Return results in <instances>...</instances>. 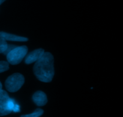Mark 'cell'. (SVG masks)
Segmentation results:
<instances>
[{"instance_id":"2","label":"cell","mask_w":123,"mask_h":117,"mask_svg":"<svg viewBox=\"0 0 123 117\" xmlns=\"http://www.w3.org/2000/svg\"><path fill=\"white\" fill-rule=\"evenodd\" d=\"M28 48L26 46H16L7 54V60L8 63L12 65L18 64L26 56Z\"/></svg>"},{"instance_id":"5","label":"cell","mask_w":123,"mask_h":117,"mask_svg":"<svg viewBox=\"0 0 123 117\" xmlns=\"http://www.w3.org/2000/svg\"><path fill=\"white\" fill-rule=\"evenodd\" d=\"M44 53V50L43 49H38L31 52L26 56L25 58V63L27 64H30L31 63L36 62L42 57Z\"/></svg>"},{"instance_id":"6","label":"cell","mask_w":123,"mask_h":117,"mask_svg":"<svg viewBox=\"0 0 123 117\" xmlns=\"http://www.w3.org/2000/svg\"><path fill=\"white\" fill-rule=\"evenodd\" d=\"M32 100L35 104L38 106H42L45 105L48 102L46 95L42 91H38L35 92L32 96Z\"/></svg>"},{"instance_id":"13","label":"cell","mask_w":123,"mask_h":117,"mask_svg":"<svg viewBox=\"0 0 123 117\" xmlns=\"http://www.w3.org/2000/svg\"><path fill=\"white\" fill-rule=\"evenodd\" d=\"M5 1H6V0H0V5H1L2 2H4Z\"/></svg>"},{"instance_id":"3","label":"cell","mask_w":123,"mask_h":117,"mask_svg":"<svg viewBox=\"0 0 123 117\" xmlns=\"http://www.w3.org/2000/svg\"><path fill=\"white\" fill-rule=\"evenodd\" d=\"M25 82V79L22 74L14 73L8 77L6 80L5 85L8 91L12 92L18 91L22 87Z\"/></svg>"},{"instance_id":"7","label":"cell","mask_w":123,"mask_h":117,"mask_svg":"<svg viewBox=\"0 0 123 117\" xmlns=\"http://www.w3.org/2000/svg\"><path fill=\"white\" fill-rule=\"evenodd\" d=\"M0 38L4 39L6 41L9 40L13 41V42H26L28 41V38L26 37L16 36V35L7 33L5 32H0Z\"/></svg>"},{"instance_id":"11","label":"cell","mask_w":123,"mask_h":117,"mask_svg":"<svg viewBox=\"0 0 123 117\" xmlns=\"http://www.w3.org/2000/svg\"><path fill=\"white\" fill-rule=\"evenodd\" d=\"M16 46L12 45V44H8L7 49H6V51L4 52V55H7L9 52H10L12 49H13L14 48H16Z\"/></svg>"},{"instance_id":"1","label":"cell","mask_w":123,"mask_h":117,"mask_svg":"<svg viewBox=\"0 0 123 117\" xmlns=\"http://www.w3.org/2000/svg\"><path fill=\"white\" fill-rule=\"evenodd\" d=\"M37 79L44 82L52 81L54 76V56L50 53L44 52L36 62L33 68Z\"/></svg>"},{"instance_id":"8","label":"cell","mask_w":123,"mask_h":117,"mask_svg":"<svg viewBox=\"0 0 123 117\" xmlns=\"http://www.w3.org/2000/svg\"><path fill=\"white\" fill-rule=\"evenodd\" d=\"M43 111L40 108H38L31 114H28V115H23L20 117H40L43 115Z\"/></svg>"},{"instance_id":"9","label":"cell","mask_w":123,"mask_h":117,"mask_svg":"<svg viewBox=\"0 0 123 117\" xmlns=\"http://www.w3.org/2000/svg\"><path fill=\"white\" fill-rule=\"evenodd\" d=\"M7 46H8V44L7 43L6 41L2 38H0V54L1 53L4 54V52L7 49Z\"/></svg>"},{"instance_id":"4","label":"cell","mask_w":123,"mask_h":117,"mask_svg":"<svg viewBox=\"0 0 123 117\" xmlns=\"http://www.w3.org/2000/svg\"><path fill=\"white\" fill-rule=\"evenodd\" d=\"M10 98L6 91L0 92V116H4L10 114L11 111L8 108V103Z\"/></svg>"},{"instance_id":"10","label":"cell","mask_w":123,"mask_h":117,"mask_svg":"<svg viewBox=\"0 0 123 117\" xmlns=\"http://www.w3.org/2000/svg\"><path fill=\"white\" fill-rule=\"evenodd\" d=\"M9 68L8 63L6 61H0V73L8 70Z\"/></svg>"},{"instance_id":"12","label":"cell","mask_w":123,"mask_h":117,"mask_svg":"<svg viewBox=\"0 0 123 117\" xmlns=\"http://www.w3.org/2000/svg\"><path fill=\"white\" fill-rule=\"evenodd\" d=\"M2 84H1V82H0V92H1V91H2Z\"/></svg>"}]
</instances>
